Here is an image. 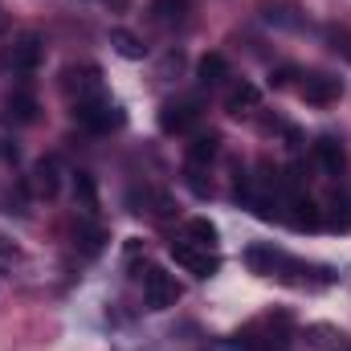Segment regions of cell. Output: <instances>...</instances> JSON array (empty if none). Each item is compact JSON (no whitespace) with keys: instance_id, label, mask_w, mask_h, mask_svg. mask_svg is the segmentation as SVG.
Segmentation results:
<instances>
[{"instance_id":"1","label":"cell","mask_w":351,"mask_h":351,"mask_svg":"<svg viewBox=\"0 0 351 351\" xmlns=\"http://www.w3.org/2000/svg\"><path fill=\"white\" fill-rule=\"evenodd\" d=\"M74 123L78 127H86L94 135H106V131H114V127H123V110L106 98V94H94V98H78L74 102Z\"/></svg>"},{"instance_id":"2","label":"cell","mask_w":351,"mask_h":351,"mask_svg":"<svg viewBox=\"0 0 351 351\" xmlns=\"http://www.w3.org/2000/svg\"><path fill=\"white\" fill-rule=\"evenodd\" d=\"M143 298H147L152 311H168V306L180 302V282H176L168 269L147 265V274H143Z\"/></svg>"},{"instance_id":"3","label":"cell","mask_w":351,"mask_h":351,"mask_svg":"<svg viewBox=\"0 0 351 351\" xmlns=\"http://www.w3.org/2000/svg\"><path fill=\"white\" fill-rule=\"evenodd\" d=\"M172 258H176V265H184V269L196 274V278H213V274L221 269L217 254H208V245H196V241H188V237L172 241Z\"/></svg>"},{"instance_id":"4","label":"cell","mask_w":351,"mask_h":351,"mask_svg":"<svg viewBox=\"0 0 351 351\" xmlns=\"http://www.w3.org/2000/svg\"><path fill=\"white\" fill-rule=\"evenodd\" d=\"M282 208H290V213H282V221H286L290 229H298V233H302V229H319V225H323V208H319L306 192H290Z\"/></svg>"},{"instance_id":"5","label":"cell","mask_w":351,"mask_h":351,"mask_svg":"<svg viewBox=\"0 0 351 351\" xmlns=\"http://www.w3.org/2000/svg\"><path fill=\"white\" fill-rule=\"evenodd\" d=\"M41 58H45V41H41V33H21V37L12 41L8 62H12L16 74H33V70L41 66Z\"/></svg>"},{"instance_id":"6","label":"cell","mask_w":351,"mask_h":351,"mask_svg":"<svg viewBox=\"0 0 351 351\" xmlns=\"http://www.w3.org/2000/svg\"><path fill=\"white\" fill-rule=\"evenodd\" d=\"M62 86H66V94H74V102L94 98V94H102V70L98 66H70L62 74Z\"/></svg>"},{"instance_id":"7","label":"cell","mask_w":351,"mask_h":351,"mask_svg":"<svg viewBox=\"0 0 351 351\" xmlns=\"http://www.w3.org/2000/svg\"><path fill=\"white\" fill-rule=\"evenodd\" d=\"M196 119H200V110H196L192 98H180V102H164V106H160V131H168V135L188 131Z\"/></svg>"},{"instance_id":"8","label":"cell","mask_w":351,"mask_h":351,"mask_svg":"<svg viewBox=\"0 0 351 351\" xmlns=\"http://www.w3.org/2000/svg\"><path fill=\"white\" fill-rule=\"evenodd\" d=\"M339 94H343V82L331 74H306V82H302V98L315 106H331V102H339Z\"/></svg>"},{"instance_id":"9","label":"cell","mask_w":351,"mask_h":351,"mask_svg":"<svg viewBox=\"0 0 351 351\" xmlns=\"http://www.w3.org/2000/svg\"><path fill=\"white\" fill-rule=\"evenodd\" d=\"M37 98L29 94V90H16V94H8L4 98V123L8 127H29V123H37Z\"/></svg>"},{"instance_id":"10","label":"cell","mask_w":351,"mask_h":351,"mask_svg":"<svg viewBox=\"0 0 351 351\" xmlns=\"http://www.w3.org/2000/svg\"><path fill=\"white\" fill-rule=\"evenodd\" d=\"M245 265H250L254 274H262V278H274L278 269H290L294 262H290L286 254H278L274 245H250V250H245Z\"/></svg>"},{"instance_id":"11","label":"cell","mask_w":351,"mask_h":351,"mask_svg":"<svg viewBox=\"0 0 351 351\" xmlns=\"http://www.w3.org/2000/svg\"><path fill=\"white\" fill-rule=\"evenodd\" d=\"M33 188H37V196H45V200H53V196L62 192V164H58L53 156H41V160L33 164Z\"/></svg>"},{"instance_id":"12","label":"cell","mask_w":351,"mask_h":351,"mask_svg":"<svg viewBox=\"0 0 351 351\" xmlns=\"http://www.w3.org/2000/svg\"><path fill=\"white\" fill-rule=\"evenodd\" d=\"M315 160H319V168L331 176H339L348 168V147L335 139V135H323V139H315Z\"/></svg>"},{"instance_id":"13","label":"cell","mask_w":351,"mask_h":351,"mask_svg":"<svg viewBox=\"0 0 351 351\" xmlns=\"http://www.w3.org/2000/svg\"><path fill=\"white\" fill-rule=\"evenodd\" d=\"M258 106H262V90L254 86V82H237V86L229 90V98H225L229 114H254Z\"/></svg>"},{"instance_id":"14","label":"cell","mask_w":351,"mask_h":351,"mask_svg":"<svg viewBox=\"0 0 351 351\" xmlns=\"http://www.w3.org/2000/svg\"><path fill=\"white\" fill-rule=\"evenodd\" d=\"M323 225L331 229V233H351V196H331L327 200V208H323Z\"/></svg>"},{"instance_id":"15","label":"cell","mask_w":351,"mask_h":351,"mask_svg":"<svg viewBox=\"0 0 351 351\" xmlns=\"http://www.w3.org/2000/svg\"><path fill=\"white\" fill-rule=\"evenodd\" d=\"M74 241H78V250H82L86 258H98V254H102V245H106V229H102V225H94V221H78Z\"/></svg>"},{"instance_id":"16","label":"cell","mask_w":351,"mask_h":351,"mask_svg":"<svg viewBox=\"0 0 351 351\" xmlns=\"http://www.w3.org/2000/svg\"><path fill=\"white\" fill-rule=\"evenodd\" d=\"M196 78H200L204 86H221V82L229 78V62H225V53H204V58L196 62Z\"/></svg>"},{"instance_id":"17","label":"cell","mask_w":351,"mask_h":351,"mask_svg":"<svg viewBox=\"0 0 351 351\" xmlns=\"http://www.w3.org/2000/svg\"><path fill=\"white\" fill-rule=\"evenodd\" d=\"M217 152H221V135L217 131H208V135H196L192 143H188V164H208V160H217Z\"/></svg>"},{"instance_id":"18","label":"cell","mask_w":351,"mask_h":351,"mask_svg":"<svg viewBox=\"0 0 351 351\" xmlns=\"http://www.w3.org/2000/svg\"><path fill=\"white\" fill-rule=\"evenodd\" d=\"M147 12H152L156 25H180L188 16V0H152Z\"/></svg>"},{"instance_id":"19","label":"cell","mask_w":351,"mask_h":351,"mask_svg":"<svg viewBox=\"0 0 351 351\" xmlns=\"http://www.w3.org/2000/svg\"><path fill=\"white\" fill-rule=\"evenodd\" d=\"M143 204H147L143 213H152L156 221H168V217L180 213V204H176L168 192H160V188H143Z\"/></svg>"},{"instance_id":"20","label":"cell","mask_w":351,"mask_h":351,"mask_svg":"<svg viewBox=\"0 0 351 351\" xmlns=\"http://www.w3.org/2000/svg\"><path fill=\"white\" fill-rule=\"evenodd\" d=\"M110 45H114L123 58H143V53H147V45H143L135 33H127V29H114V33H110Z\"/></svg>"},{"instance_id":"21","label":"cell","mask_w":351,"mask_h":351,"mask_svg":"<svg viewBox=\"0 0 351 351\" xmlns=\"http://www.w3.org/2000/svg\"><path fill=\"white\" fill-rule=\"evenodd\" d=\"M188 241H196V245H217V225L208 221V217H192L188 221Z\"/></svg>"},{"instance_id":"22","label":"cell","mask_w":351,"mask_h":351,"mask_svg":"<svg viewBox=\"0 0 351 351\" xmlns=\"http://www.w3.org/2000/svg\"><path fill=\"white\" fill-rule=\"evenodd\" d=\"M74 200H82V208H86V213L98 208V188H94V176H90V172L74 176Z\"/></svg>"},{"instance_id":"23","label":"cell","mask_w":351,"mask_h":351,"mask_svg":"<svg viewBox=\"0 0 351 351\" xmlns=\"http://www.w3.org/2000/svg\"><path fill=\"white\" fill-rule=\"evenodd\" d=\"M184 180H188V188H192L196 196H208V192H213V184L204 180V172H200L196 164H188V168H184Z\"/></svg>"},{"instance_id":"24","label":"cell","mask_w":351,"mask_h":351,"mask_svg":"<svg viewBox=\"0 0 351 351\" xmlns=\"http://www.w3.org/2000/svg\"><path fill=\"white\" fill-rule=\"evenodd\" d=\"M0 156H4L8 164H16V160H21V147H16V143H0Z\"/></svg>"},{"instance_id":"25","label":"cell","mask_w":351,"mask_h":351,"mask_svg":"<svg viewBox=\"0 0 351 351\" xmlns=\"http://www.w3.org/2000/svg\"><path fill=\"white\" fill-rule=\"evenodd\" d=\"M0 29H4V8H0Z\"/></svg>"}]
</instances>
